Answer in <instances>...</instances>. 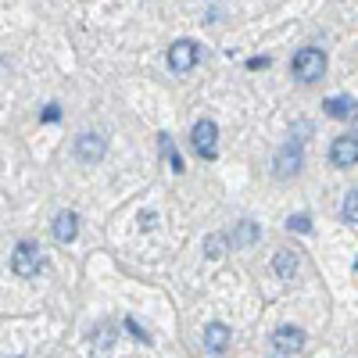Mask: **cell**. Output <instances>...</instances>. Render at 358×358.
<instances>
[{"mask_svg": "<svg viewBox=\"0 0 358 358\" xmlns=\"http://www.w3.org/2000/svg\"><path fill=\"white\" fill-rule=\"evenodd\" d=\"M322 108H326V115H330V118H351L355 115V101L351 97H330Z\"/></svg>", "mask_w": 358, "mask_h": 358, "instance_id": "4fadbf2b", "label": "cell"}, {"mask_svg": "<svg viewBox=\"0 0 358 358\" xmlns=\"http://www.w3.org/2000/svg\"><path fill=\"white\" fill-rule=\"evenodd\" d=\"M330 165H337V169L358 165V136H337L330 143Z\"/></svg>", "mask_w": 358, "mask_h": 358, "instance_id": "52a82bcc", "label": "cell"}, {"mask_svg": "<svg viewBox=\"0 0 358 358\" xmlns=\"http://www.w3.org/2000/svg\"><path fill=\"white\" fill-rule=\"evenodd\" d=\"M301 165H305V155H301V143H287V147H280V155L273 158V176L276 179H294L297 172H301Z\"/></svg>", "mask_w": 358, "mask_h": 358, "instance_id": "277c9868", "label": "cell"}, {"mask_svg": "<svg viewBox=\"0 0 358 358\" xmlns=\"http://www.w3.org/2000/svg\"><path fill=\"white\" fill-rule=\"evenodd\" d=\"M341 219H344L348 226H358V190H351V194L344 197V204H341Z\"/></svg>", "mask_w": 358, "mask_h": 358, "instance_id": "9a60e30c", "label": "cell"}, {"mask_svg": "<svg viewBox=\"0 0 358 358\" xmlns=\"http://www.w3.org/2000/svg\"><path fill=\"white\" fill-rule=\"evenodd\" d=\"M126 326H129V334H133L140 344H151V337H147V334L140 330V326H136V319H126Z\"/></svg>", "mask_w": 358, "mask_h": 358, "instance_id": "ac0fdd59", "label": "cell"}, {"mask_svg": "<svg viewBox=\"0 0 358 358\" xmlns=\"http://www.w3.org/2000/svg\"><path fill=\"white\" fill-rule=\"evenodd\" d=\"M229 241H233L236 248H251V244L258 241V226H255V222H236V229H233Z\"/></svg>", "mask_w": 358, "mask_h": 358, "instance_id": "7c38bea8", "label": "cell"}, {"mask_svg": "<svg viewBox=\"0 0 358 358\" xmlns=\"http://www.w3.org/2000/svg\"><path fill=\"white\" fill-rule=\"evenodd\" d=\"M290 76L297 83H315L326 76V50L319 47H305V50H297L294 54V62H290Z\"/></svg>", "mask_w": 358, "mask_h": 358, "instance_id": "6da1fadb", "label": "cell"}, {"mask_svg": "<svg viewBox=\"0 0 358 358\" xmlns=\"http://www.w3.org/2000/svg\"><path fill=\"white\" fill-rule=\"evenodd\" d=\"M162 151L169 155V165H172V172H183V158H179V155L172 151V140H169V136H162Z\"/></svg>", "mask_w": 358, "mask_h": 358, "instance_id": "e0dca14e", "label": "cell"}, {"mask_svg": "<svg viewBox=\"0 0 358 358\" xmlns=\"http://www.w3.org/2000/svg\"><path fill=\"white\" fill-rule=\"evenodd\" d=\"M226 248H229V236H226V233H212V236L204 241V255H208V258H222Z\"/></svg>", "mask_w": 358, "mask_h": 358, "instance_id": "5bb4252c", "label": "cell"}, {"mask_svg": "<svg viewBox=\"0 0 358 358\" xmlns=\"http://www.w3.org/2000/svg\"><path fill=\"white\" fill-rule=\"evenodd\" d=\"M229 326L226 322H208L204 326V351L208 355H226V348H229Z\"/></svg>", "mask_w": 358, "mask_h": 358, "instance_id": "ba28073f", "label": "cell"}, {"mask_svg": "<svg viewBox=\"0 0 358 358\" xmlns=\"http://www.w3.org/2000/svg\"><path fill=\"white\" fill-rule=\"evenodd\" d=\"M57 118H62V111H57V104H47V108H43V122H57Z\"/></svg>", "mask_w": 358, "mask_h": 358, "instance_id": "d6986e66", "label": "cell"}, {"mask_svg": "<svg viewBox=\"0 0 358 358\" xmlns=\"http://www.w3.org/2000/svg\"><path fill=\"white\" fill-rule=\"evenodd\" d=\"M190 140H194V151H197L204 162H212V158L219 155V126L212 122V118H197Z\"/></svg>", "mask_w": 358, "mask_h": 358, "instance_id": "7a4b0ae2", "label": "cell"}, {"mask_svg": "<svg viewBox=\"0 0 358 358\" xmlns=\"http://www.w3.org/2000/svg\"><path fill=\"white\" fill-rule=\"evenodd\" d=\"M79 236V215L76 212H62L54 219V241L57 244H72Z\"/></svg>", "mask_w": 358, "mask_h": 358, "instance_id": "30bf717a", "label": "cell"}, {"mask_svg": "<svg viewBox=\"0 0 358 358\" xmlns=\"http://www.w3.org/2000/svg\"><path fill=\"white\" fill-rule=\"evenodd\" d=\"M197 65V43L194 40H176L169 47V69L172 72H190Z\"/></svg>", "mask_w": 358, "mask_h": 358, "instance_id": "8992f818", "label": "cell"}, {"mask_svg": "<svg viewBox=\"0 0 358 358\" xmlns=\"http://www.w3.org/2000/svg\"><path fill=\"white\" fill-rule=\"evenodd\" d=\"M287 229L290 233H312V219L308 215H290L287 219Z\"/></svg>", "mask_w": 358, "mask_h": 358, "instance_id": "2e32d148", "label": "cell"}, {"mask_svg": "<svg viewBox=\"0 0 358 358\" xmlns=\"http://www.w3.org/2000/svg\"><path fill=\"white\" fill-rule=\"evenodd\" d=\"M297 268H301V258H297L294 251H276V255H273V273H276L280 280H294Z\"/></svg>", "mask_w": 358, "mask_h": 358, "instance_id": "8fae6325", "label": "cell"}, {"mask_svg": "<svg viewBox=\"0 0 358 358\" xmlns=\"http://www.w3.org/2000/svg\"><path fill=\"white\" fill-rule=\"evenodd\" d=\"M11 268H15V276H36L40 268H43V251L36 248V244H18L15 248V255H11Z\"/></svg>", "mask_w": 358, "mask_h": 358, "instance_id": "3957f363", "label": "cell"}, {"mask_svg": "<svg viewBox=\"0 0 358 358\" xmlns=\"http://www.w3.org/2000/svg\"><path fill=\"white\" fill-rule=\"evenodd\" d=\"M351 129H355V136H358V111H355V122H351Z\"/></svg>", "mask_w": 358, "mask_h": 358, "instance_id": "ffe728a7", "label": "cell"}, {"mask_svg": "<svg viewBox=\"0 0 358 358\" xmlns=\"http://www.w3.org/2000/svg\"><path fill=\"white\" fill-rule=\"evenodd\" d=\"M104 155H108V140L101 133H79L76 136V158L83 165H97Z\"/></svg>", "mask_w": 358, "mask_h": 358, "instance_id": "5b68a950", "label": "cell"}, {"mask_svg": "<svg viewBox=\"0 0 358 358\" xmlns=\"http://www.w3.org/2000/svg\"><path fill=\"white\" fill-rule=\"evenodd\" d=\"M273 348L283 351V355H297L305 348V330H297V326H280L273 334Z\"/></svg>", "mask_w": 358, "mask_h": 358, "instance_id": "9c48e42d", "label": "cell"}]
</instances>
